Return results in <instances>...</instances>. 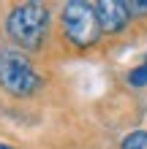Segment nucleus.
<instances>
[{"mask_svg":"<svg viewBox=\"0 0 147 149\" xmlns=\"http://www.w3.org/2000/svg\"><path fill=\"white\" fill-rule=\"evenodd\" d=\"M128 81H131L134 87H144V84H147V57H144V63L136 68V71L128 73Z\"/></svg>","mask_w":147,"mask_h":149,"instance_id":"obj_6","label":"nucleus"},{"mask_svg":"<svg viewBox=\"0 0 147 149\" xmlns=\"http://www.w3.org/2000/svg\"><path fill=\"white\" fill-rule=\"evenodd\" d=\"M96 16H98L101 33H120L131 19L125 3H120V0H101V3H96Z\"/></svg>","mask_w":147,"mask_h":149,"instance_id":"obj_4","label":"nucleus"},{"mask_svg":"<svg viewBox=\"0 0 147 149\" xmlns=\"http://www.w3.org/2000/svg\"><path fill=\"white\" fill-rule=\"evenodd\" d=\"M63 30L65 38L79 49H87L101 38V24L96 16V3L87 0H71L63 6Z\"/></svg>","mask_w":147,"mask_h":149,"instance_id":"obj_3","label":"nucleus"},{"mask_svg":"<svg viewBox=\"0 0 147 149\" xmlns=\"http://www.w3.org/2000/svg\"><path fill=\"white\" fill-rule=\"evenodd\" d=\"M120 149H147V130H134L131 136H125Z\"/></svg>","mask_w":147,"mask_h":149,"instance_id":"obj_5","label":"nucleus"},{"mask_svg":"<svg viewBox=\"0 0 147 149\" xmlns=\"http://www.w3.org/2000/svg\"><path fill=\"white\" fill-rule=\"evenodd\" d=\"M41 79L36 73L33 63L27 60V54H22L19 49H0V87L6 92L25 98L38 90Z\"/></svg>","mask_w":147,"mask_h":149,"instance_id":"obj_2","label":"nucleus"},{"mask_svg":"<svg viewBox=\"0 0 147 149\" xmlns=\"http://www.w3.org/2000/svg\"><path fill=\"white\" fill-rule=\"evenodd\" d=\"M0 149H14V146H8V144H0Z\"/></svg>","mask_w":147,"mask_h":149,"instance_id":"obj_8","label":"nucleus"},{"mask_svg":"<svg viewBox=\"0 0 147 149\" xmlns=\"http://www.w3.org/2000/svg\"><path fill=\"white\" fill-rule=\"evenodd\" d=\"M125 8H128V14H136V16L147 14V0H144V3H142V0H128Z\"/></svg>","mask_w":147,"mask_h":149,"instance_id":"obj_7","label":"nucleus"},{"mask_svg":"<svg viewBox=\"0 0 147 149\" xmlns=\"http://www.w3.org/2000/svg\"><path fill=\"white\" fill-rule=\"evenodd\" d=\"M11 41L22 49H38L49 33V8L44 3H19L6 19Z\"/></svg>","mask_w":147,"mask_h":149,"instance_id":"obj_1","label":"nucleus"}]
</instances>
